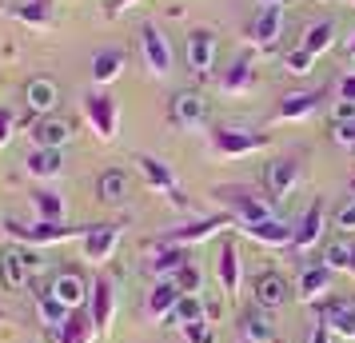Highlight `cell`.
<instances>
[{"label":"cell","mask_w":355,"mask_h":343,"mask_svg":"<svg viewBox=\"0 0 355 343\" xmlns=\"http://www.w3.org/2000/svg\"><path fill=\"white\" fill-rule=\"evenodd\" d=\"M272 144V132H259V128H243V124H216L211 128V152L216 156H252L259 148Z\"/></svg>","instance_id":"1"},{"label":"cell","mask_w":355,"mask_h":343,"mask_svg":"<svg viewBox=\"0 0 355 343\" xmlns=\"http://www.w3.org/2000/svg\"><path fill=\"white\" fill-rule=\"evenodd\" d=\"M216 196H220V204L227 208V216H232L236 224H263V220H272V216H275L272 200L256 196L252 188H240V184L216 188Z\"/></svg>","instance_id":"2"},{"label":"cell","mask_w":355,"mask_h":343,"mask_svg":"<svg viewBox=\"0 0 355 343\" xmlns=\"http://www.w3.org/2000/svg\"><path fill=\"white\" fill-rule=\"evenodd\" d=\"M4 224V231L12 236V240H20V244H64V240H80L88 228H64V224H44V220H36L33 228L24 224V220H17V216H4L0 220Z\"/></svg>","instance_id":"3"},{"label":"cell","mask_w":355,"mask_h":343,"mask_svg":"<svg viewBox=\"0 0 355 343\" xmlns=\"http://www.w3.org/2000/svg\"><path fill=\"white\" fill-rule=\"evenodd\" d=\"M80 108H84V120L92 124V132H96L100 140H112L116 128H120V104H116L112 92L92 88V92H84Z\"/></svg>","instance_id":"4"},{"label":"cell","mask_w":355,"mask_h":343,"mask_svg":"<svg viewBox=\"0 0 355 343\" xmlns=\"http://www.w3.org/2000/svg\"><path fill=\"white\" fill-rule=\"evenodd\" d=\"M136 164H140V172H144V180L148 188H156L172 208H188V196L180 192V180H176V172L168 168V164L160 160V156H148V152H140L136 156Z\"/></svg>","instance_id":"5"},{"label":"cell","mask_w":355,"mask_h":343,"mask_svg":"<svg viewBox=\"0 0 355 343\" xmlns=\"http://www.w3.org/2000/svg\"><path fill=\"white\" fill-rule=\"evenodd\" d=\"M168 120H172V128L180 132H200L208 124V100L200 96V92H176V96L168 100Z\"/></svg>","instance_id":"6"},{"label":"cell","mask_w":355,"mask_h":343,"mask_svg":"<svg viewBox=\"0 0 355 343\" xmlns=\"http://www.w3.org/2000/svg\"><path fill=\"white\" fill-rule=\"evenodd\" d=\"M140 60H144V68L156 76V80H164L168 72H172V44H168V36L156 28V24H144L140 28Z\"/></svg>","instance_id":"7"},{"label":"cell","mask_w":355,"mask_h":343,"mask_svg":"<svg viewBox=\"0 0 355 343\" xmlns=\"http://www.w3.org/2000/svg\"><path fill=\"white\" fill-rule=\"evenodd\" d=\"M300 180H304V164L295 156H279V160L263 164V188L272 200H288L300 188Z\"/></svg>","instance_id":"8"},{"label":"cell","mask_w":355,"mask_h":343,"mask_svg":"<svg viewBox=\"0 0 355 343\" xmlns=\"http://www.w3.org/2000/svg\"><path fill=\"white\" fill-rule=\"evenodd\" d=\"M36 263H40V260H36L28 247L8 244L4 252H0V283H4L8 292H20V288L28 283V272H33Z\"/></svg>","instance_id":"9"},{"label":"cell","mask_w":355,"mask_h":343,"mask_svg":"<svg viewBox=\"0 0 355 343\" xmlns=\"http://www.w3.org/2000/svg\"><path fill=\"white\" fill-rule=\"evenodd\" d=\"M279 33H284V4H259V12L248 24V36L256 49H275L279 44Z\"/></svg>","instance_id":"10"},{"label":"cell","mask_w":355,"mask_h":343,"mask_svg":"<svg viewBox=\"0 0 355 343\" xmlns=\"http://www.w3.org/2000/svg\"><path fill=\"white\" fill-rule=\"evenodd\" d=\"M323 100H327V88H304V92H291L275 104L272 120H307V116H315L323 108Z\"/></svg>","instance_id":"11"},{"label":"cell","mask_w":355,"mask_h":343,"mask_svg":"<svg viewBox=\"0 0 355 343\" xmlns=\"http://www.w3.org/2000/svg\"><path fill=\"white\" fill-rule=\"evenodd\" d=\"M80 247H84V260L108 263L112 252L120 247V228H116V224H92V228L80 236Z\"/></svg>","instance_id":"12"},{"label":"cell","mask_w":355,"mask_h":343,"mask_svg":"<svg viewBox=\"0 0 355 343\" xmlns=\"http://www.w3.org/2000/svg\"><path fill=\"white\" fill-rule=\"evenodd\" d=\"M28 140H33V148L60 152L72 140V124H68L64 116H40V120H33V128H28Z\"/></svg>","instance_id":"13"},{"label":"cell","mask_w":355,"mask_h":343,"mask_svg":"<svg viewBox=\"0 0 355 343\" xmlns=\"http://www.w3.org/2000/svg\"><path fill=\"white\" fill-rule=\"evenodd\" d=\"M323 231H327V204H323V200H315V204H311V208L304 212L300 228H295L291 252H311V247L323 240Z\"/></svg>","instance_id":"14"},{"label":"cell","mask_w":355,"mask_h":343,"mask_svg":"<svg viewBox=\"0 0 355 343\" xmlns=\"http://www.w3.org/2000/svg\"><path fill=\"white\" fill-rule=\"evenodd\" d=\"M49 292L64 304L68 311H80L88 299H92V288H88V279L80 276V272H60V276H52Z\"/></svg>","instance_id":"15"},{"label":"cell","mask_w":355,"mask_h":343,"mask_svg":"<svg viewBox=\"0 0 355 343\" xmlns=\"http://www.w3.org/2000/svg\"><path fill=\"white\" fill-rule=\"evenodd\" d=\"M216 52H220V40L211 28H196L188 36V68H192L196 76H208L211 68H216Z\"/></svg>","instance_id":"16"},{"label":"cell","mask_w":355,"mask_h":343,"mask_svg":"<svg viewBox=\"0 0 355 343\" xmlns=\"http://www.w3.org/2000/svg\"><path fill=\"white\" fill-rule=\"evenodd\" d=\"M184 263H192V256H188L184 244H168V240H164V244H156L148 252V272L156 279H172Z\"/></svg>","instance_id":"17"},{"label":"cell","mask_w":355,"mask_h":343,"mask_svg":"<svg viewBox=\"0 0 355 343\" xmlns=\"http://www.w3.org/2000/svg\"><path fill=\"white\" fill-rule=\"evenodd\" d=\"M288 279L279 276V272H259L256 279H252V299H256V308L263 311H275L288 304Z\"/></svg>","instance_id":"18"},{"label":"cell","mask_w":355,"mask_h":343,"mask_svg":"<svg viewBox=\"0 0 355 343\" xmlns=\"http://www.w3.org/2000/svg\"><path fill=\"white\" fill-rule=\"evenodd\" d=\"M96 319H92V311H72V315H68L64 324L60 327H49V340L52 343H92L96 340Z\"/></svg>","instance_id":"19"},{"label":"cell","mask_w":355,"mask_h":343,"mask_svg":"<svg viewBox=\"0 0 355 343\" xmlns=\"http://www.w3.org/2000/svg\"><path fill=\"white\" fill-rule=\"evenodd\" d=\"M220 88H224L227 96H243V92H252V88H256V56H252V52H240V56L224 68Z\"/></svg>","instance_id":"20"},{"label":"cell","mask_w":355,"mask_h":343,"mask_svg":"<svg viewBox=\"0 0 355 343\" xmlns=\"http://www.w3.org/2000/svg\"><path fill=\"white\" fill-rule=\"evenodd\" d=\"M320 324H327L331 335L355 340V299H323L320 304Z\"/></svg>","instance_id":"21"},{"label":"cell","mask_w":355,"mask_h":343,"mask_svg":"<svg viewBox=\"0 0 355 343\" xmlns=\"http://www.w3.org/2000/svg\"><path fill=\"white\" fill-rule=\"evenodd\" d=\"M236 228H240L248 240H256V244H263V247H291V240H295V228L284 224L279 216L263 220V224H236Z\"/></svg>","instance_id":"22"},{"label":"cell","mask_w":355,"mask_h":343,"mask_svg":"<svg viewBox=\"0 0 355 343\" xmlns=\"http://www.w3.org/2000/svg\"><path fill=\"white\" fill-rule=\"evenodd\" d=\"M24 104H28V112L40 120V116H52V108L60 104V88H56V80H49V76H33V80L24 84Z\"/></svg>","instance_id":"23"},{"label":"cell","mask_w":355,"mask_h":343,"mask_svg":"<svg viewBox=\"0 0 355 343\" xmlns=\"http://www.w3.org/2000/svg\"><path fill=\"white\" fill-rule=\"evenodd\" d=\"M227 224H236L232 216H208V220H196V224H184V228H176V231H168L164 240L168 244H200V240H211L220 228H227Z\"/></svg>","instance_id":"24"},{"label":"cell","mask_w":355,"mask_h":343,"mask_svg":"<svg viewBox=\"0 0 355 343\" xmlns=\"http://www.w3.org/2000/svg\"><path fill=\"white\" fill-rule=\"evenodd\" d=\"M180 299H184V292L176 288V279H156V288L148 292V315L152 319H168Z\"/></svg>","instance_id":"25"},{"label":"cell","mask_w":355,"mask_h":343,"mask_svg":"<svg viewBox=\"0 0 355 343\" xmlns=\"http://www.w3.org/2000/svg\"><path fill=\"white\" fill-rule=\"evenodd\" d=\"M24 168H28L33 180H56V176L64 172V156L52 152V148H33L28 160H24Z\"/></svg>","instance_id":"26"},{"label":"cell","mask_w":355,"mask_h":343,"mask_svg":"<svg viewBox=\"0 0 355 343\" xmlns=\"http://www.w3.org/2000/svg\"><path fill=\"white\" fill-rule=\"evenodd\" d=\"M8 17L28 28H44V24H52V0H12Z\"/></svg>","instance_id":"27"},{"label":"cell","mask_w":355,"mask_h":343,"mask_svg":"<svg viewBox=\"0 0 355 343\" xmlns=\"http://www.w3.org/2000/svg\"><path fill=\"white\" fill-rule=\"evenodd\" d=\"M96 196H100V204H108V208L124 204V200H128V172H124V168H108V172H100Z\"/></svg>","instance_id":"28"},{"label":"cell","mask_w":355,"mask_h":343,"mask_svg":"<svg viewBox=\"0 0 355 343\" xmlns=\"http://www.w3.org/2000/svg\"><path fill=\"white\" fill-rule=\"evenodd\" d=\"M88 304H92V319H96V327L100 331H108V327H112V315H116V295H112V283H108V279H96V283H92V299H88Z\"/></svg>","instance_id":"29"},{"label":"cell","mask_w":355,"mask_h":343,"mask_svg":"<svg viewBox=\"0 0 355 343\" xmlns=\"http://www.w3.org/2000/svg\"><path fill=\"white\" fill-rule=\"evenodd\" d=\"M331 44H336V20H315V24H307L304 40H300V49H304L307 56H315V60H320Z\"/></svg>","instance_id":"30"},{"label":"cell","mask_w":355,"mask_h":343,"mask_svg":"<svg viewBox=\"0 0 355 343\" xmlns=\"http://www.w3.org/2000/svg\"><path fill=\"white\" fill-rule=\"evenodd\" d=\"M216 276H220V283H224V292H227V295L240 292V252H236V244H232V240H224V244H220Z\"/></svg>","instance_id":"31"},{"label":"cell","mask_w":355,"mask_h":343,"mask_svg":"<svg viewBox=\"0 0 355 343\" xmlns=\"http://www.w3.org/2000/svg\"><path fill=\"white\" fill-rule=\"evenodd\" d=\"M331 267L327 263H315V267H304V276H300V299L304 304H315V299H323L327 295V283H331Z\"/></svg>","instance_id":"32"},{"label":"cell","mask_w":355,"mask_h":343,"mask_svg":"<svg viewBox=\"0 0 355 343\" xmlns=\"http://www.w3.org/2000/svg\"><path fill=\"white\" fill-rule=\"evenodd\" d=\"M120 72H124V52L120 49H104L92 56V80L96 84H112Z\"/></svg>","instance_id":"33"},{"label":"cell","mask_w":355,"mask_h":343,"mask_svg":"<svg viewBox=\"0 0 355 343\" xmlns=\"http://www.w3.org/2000/svg\"><path fill=\"white\" fill-rule=\"evenodd\" d=\"M240 327H243V340H248V343H272L275 340L272 319L263 315V308H259V311H243Z\"/></svg>","instance_id":"34"},{"label":"cell","mask_w":355,"mask_h":343,"mask_svg":"<svg viewBox=\"0 0 355 343\" xmlns=\"http://www.w3.org/2000/svg\"><path fill=\"white\" fill-rule=\"evenodd\" d=\"M33 204H36V212H40L44 224H64V196L40 188V192H33Z\"/></svg>","instance_id":"35"},{"label":"cell","mask_w":355,"mask_h":343,"mask_svg":"<svg viewBox=\"0 0 355 343\" xmlns=\"http://www.w3.org/2000/svg\"><path fill=\"white\" fill-rule=\"evenodd\" d=\"M200 319H204V299H200V295H184L176 304V311L168 315L172 327H188V324H200Z\"/></svg>","instance_id":"36"},{"label":"cell","mask_w":355,"mask_h":343,"mask_svg":"<svg viewBox=\"0 0 355 343\" xmlns=\"http://www.w3.org/2000/svg\"><path fill=\"white\" fill-rule=\"evenodd\" d=\"M36 311H40V319H44L49 327H60L68 315H72V311H68L52 292H36Z\"/></svg>","instance_id":"37"},{"label":"cell","mask_w":355,"mask_h":343,"mask_svg":"<svg viewBox=\"0 0 355 343\" xmlns=\"http://www.w3.org/2000/svg\"><path fill=\"white\" fill-rule=\"evenodd\" d=\"M172 279H176V288H180L184 295H196V292H200V279H204V276H200V267H196V263H184V267H180Z\"/></svg>","instance_id":"38"},{"label":"cell","mask_w":355,"mask_h":343,"mask_svg":"<svg viewBox=\"0 0 355 343\" xmlns=\"http://www.w3.org/2000/svg\"><path fill=\"white\" fill-rule=\"evenodd\" d=\"M284 68H288L291 76H304V72H311V68H315V56H307L304 49H291L288 56H284Z\"/></svg>","instance_id":"39"},{"label":"cell","mask_w":355,"mask_h":343,"mask_svg":"<svg viewBox=\"0 0 355 343\" xmlns=\"http://www.w3.org/2000/svg\"><path fill=\"white\" fill-rule=\"evenodd\" d=\"M184 340H188V343H211V324H208V319L188 324V327H184Z\"/></svg>","instance_id":"40"},{"label":"cell","mask_w":355,"mask_h":343,"mask_svg":"<svg viewBox=\"0 0 355 343\" xmlns=\"http://www.w3.org/2000/svg\"><path fill=\"white\" fill-rule=\"evenodd\" d=\"M336 228L343 231V236H352V231H355V200H347V204L339 208V216H336Z\"/></svg>","instance_id":"41"},{"label":"cell","mask_w":355,"mask_h":343,"mask_svg":"<svg viewBox=\"0 0 355 343\" xmlns=\"http://www.w3.org/2000/svg\"><path fill=\"white\" fill-rule=\"evenodd\" d=\"M12 128H17V112L12 108H0V148L12 140Z\"/></svg>","instance_id":"42"},{"label":"cell","mask_w":355,"mask_h":343,"mask_svg":"<svg viewBox=\"0 0 355 343\" xmlns=\"http://www.w3.org/2000/svg\"><path fill=\"white\" fill-rule=\"evenodd\" d=\"M339 96L355 104V72H352V76H343V84H339Z\"/></svg>","instance_id":"43"},{"label":"cell","mask_w":355,"mask_h":343,"mask_svg":"<svg viewBox=\"0 0 355 343\" xmlns=\"http://www.w3.org/2000/svg\"><path fill=\"white\" fill-rule=\"evenodd\" d=\"M307 343H331V331H327V324H315V331H311V340Z\"/></svg>","instance_id":"44"},{"label":"cell","mask_w":355,"mask_h":343,"mask_svg":"<svg viewBox=\"0 0 355 343\" xmlns=\"http://www.w3.org/2000/svg\"><path fill=\"white\" fill-rule=\"evenodd\" d=\"M136 4H140V0H112V8H108V12L120 17V12H128V8H136Z\"/></svg>","instance_id":"45"},{"label":"cell","mask_w":355,"mask_h":343,"mask_svg":"<svg viewBox=\"0 0 355 343\" xmlns=\"http://www.w3.org/2000/svg\"><path fill=\"white\" fill-rule=\"evenodd\" d=\"M220 315H224V308H220V304H211V299H208V304H204V319L211 324V319H220Z\"/></svg>","instance_id":"46"},{"label":"cell","mask_w":355,"mask_h":343,"mask_svg":"<svg viewBox=\"0 0 355 343\" xmlns=\"http://www.w3.org/2000/svg\"><path fill=\"white\" fill-rule=\"evenodd\" d=\"M343 276H355V240H352V247H347V267H343Z\"/></svg>","instance_id":"47"},{"label":"cell","mask_w":355,"mask_h":343,"mask_svg":"<svg viewBox=\"0 0 355 343\" xmlns=\"http://www.w3.org/2000/svg\"><path fill=\"white\" fill-rule=\"evenodd\" d=\"M347 56H352V60H355V40H352V44H347Z\"/></svg>","instance_id":"48"},{"label":"cell","mask_w":355,"mask_h":343,"mask_svg":"<svg viewBox=\"0 0 355 343\" xmlns=\"http://www.w3.org/2000/svg\"><path fill=\"white\" fill-rule=\"evenodd\" d=\"M263 4H284V0H263Z\"/></svg>","instance_id":"49"},{"label":"cell","mask_w":355,"mask_h":343,"mask_svg":"<svg viewBox=\"0 0 355 343\" xmlns=\"http://www.w3.org/2000/svg\"><path fill=\"white\" fill-rule=\"evenodd\" d=\"M243 343H248V340H243Z\"/></svg>","instance_id":"50"},{"label":"cell","mask_w":355,"mask_h":343,"mask_svg":"<svg viewBox=\"0 0 355 343\" xmlns=\"http://www.w3.org/2000/svg\"><path fill=\"white\" fill-rule=\"evenodd\" d=\"M352 4H355V0H352Z\"/></svg>","instance_id":"51"}]
</instances>
